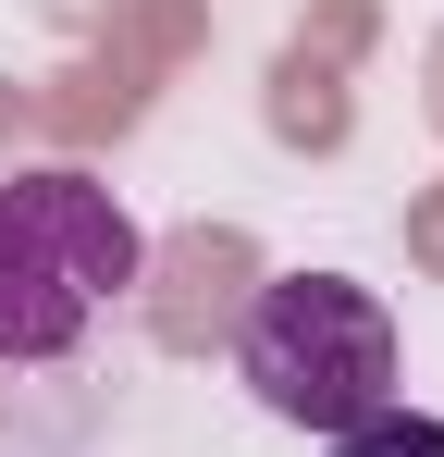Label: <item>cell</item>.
I'll return each instance as SVG.
<instances>
[{
  "mask_svg": "<svg viewBox=\"0 0 444 457\" xmlns=\"http://www.w3.org/2000/svg\"><path fill=\"white\" fill-rule=\"evenodd\" d=\"M333 457H444V420H420V408H370L358 433H333Z\"/></svg>",
  "mask_w": 444,
  "mask_h": 457,
  "instance_id": "cell-3",
  "label": "cell"
},
{
  "mask_svg": "<svg viewBox=\"0 0 444 457\" xmlns=\"http://www.w3.org/2000/svg\"><path fill=\"white\" fill-rule=\"evenodd\" d=\"M136 285V223L86 173H0V359H62Z\"/></svg>",
  "mask_w": 444,
  "mask_h": 457,
  "instance_id": "cell-1",
  "label": "cell"
},
{
  "mask_svg": "<svg viewBox=\"0 0 444 457\" xmlns=\"http://www.w3.org/2000/svg\"><path fill=\"white\" fill-rule=\"evenodd\" d=\"M234 371L296 433H358L370 408H395V321L346 272H284L234 321Z\"/></svg>",
  "mask_w": 444,
  "mask_h": 457,
  "instance_id": "cell-2",
  "label": "cell"
}]
</instances>
